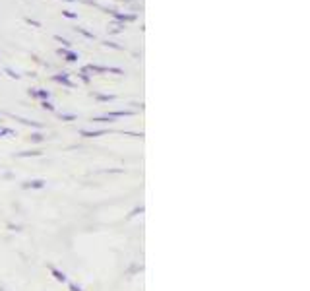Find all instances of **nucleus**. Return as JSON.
I'll list each match as a JSON object with an SVG mask.
<instances>
[{
	"mask_svg": "<svg viewBox=\"0 0 310 291\" xmlns=\"http://www.w3.org/2000/svg\"><path fill=\"white\" fill-rule=\"evenodd\" d=\"M23 188H45V181L43 179H37V181H27L21 185Z\"/></svg>",
	"mask_w": 310,
	"mask_h": 291,
	"instance_id": "nucleus-1",
	"label": "nucleus"
},
{
	"mask_svg": "<svg viewBox=\"0 0 310 291\" xmlns=\"http://www.w3.org/2000/svg\"><path fill=\"white\" fill-rule=\"evenodd\" d=\"M51 272H52V276H54V278H56V280H58V281H66V280H68L64 272L56 270V268H52V266H51Z\"/></svg>",
	"mask_w": 310,
	"mask_h": 291,
	"instance_id": "nucleus-2",
	"label": "nucleus"
},
{
	"mask_svg": "<svg viewBox=\"0 0 310 291\" xmlns=\"http://www.w3.org/2000/svg\"><path fill=\"white\" fill-rule=\"evenodd\" d=\"M105 130H95V132H89V130H82V136L85 138H95V136H103Z\"/></svg>",
	"mask_w": 310,
	"mask_h": 291,
	"instance_id": "nucleus-3",
	"label": "nucleus"
},
{
	"mask_svg": "<svg viewBox=\"0 0 310 291\" xmlns=\"http://www.w3.org/2000/svg\"><path fill=\"white\" fill-rule=\"evenodd\" d=\"M54 80H56V82L66 83V85H68V88H72V85H74V83L70 82V80H68V78H66V76H54Z\"/></svg>",
	"mask_w": 310,
	"mask_h": 291,
	"instance_id": "nucleus-4",
	"label": "nucleus"
},
{
	"mask_svg": "<svg viewBox=\"0 0 310 291\" xmlns=\"http://www.w3.org/2000/svg\"><path fill=\"white\" fill-rule=\"evenodd\" d=\"M29 156H41V152H21L18 157H29Z\"/></svg>",
	"mask_w": 310,
	"mask_h": 291,
	"instance_id": "nucleus-5",
	"label": "nucleus"
},
{
	"mask_svg": "<svg viewBox=\"0 0 310 291\" xmlns=\"http://www.w3.org/2000/svg\"><path fill=\"white\" fill-rule=\"evenodd\" d=\"M64 54H66V61H70V63L78 61V54L76 52H64Z\"/></svg>",
	"mask_w": 310,
	"mask_h": 291,
	"instance_id": "nucleus-6",
	"label": "nucleus"
},
{
	"mask_svg": "<svg viewBox=\"0 0 310 291\" xmlns=\"http://www.w3.org/2000/svg\"><path fill=\"white\" fill-rule=\"evenodd\" d=\"M31 140H33V142H43L45 138H43V134H33L31 136Z\"/></svg>",
	"mask_w": 310,
	"mask_h": 291,
	"instance_id": "nucleus-7",
	"label": "nucleus"
},
{
	"mask_svg": "<svg viewBox=\"0 0 310 291\" xmlns=\"http://www.w3.org/2000/svg\"><path fill=\"white\" fill-rule=\"evenodd\" d=\"M99 99L101 101H109V99H113V95H99Z\"/></svg>",
	"mask_w": 310,
	"mask_h": 291,
	"instance_id": "nucleus-8",
	"label": "nucleus"
},
{
	"mask_svg": "<svg viewBox=\"0 0 310 291\" xmlns=\"http://www.w3.org/2000/svg\"><path fill=\"white\" fill-rule=\"evenodd\" d=\"M70 289H72V291H82V287H80V285H76V283H70Z\"/></svg>",
	"mask_w": 310,
	"mask_h": 291,
	"instance_id": "nucleus-9",
	"label": "nucleus"
},
{
	"mask_svg": "<svg viewBox=\"0 0 310 291\" xmlns=\"http://www.w3.org/2000/svg\"><path fill=\"white\" fill-rule=\"evenodd\" d=\"M62 119H64V121H72L74 114H62Z\"/></svg>",
	"mask_w": 310,
	"mask_h": 291,
	"instance_id": "nucleus-10",
	"label": "nucleus"
},
{
	"mask_svg": "<svg viewBox=\"0 0 310 291\" xmlns=\"http://www.w3.org/2000/svg\"><path fill=\"white\" fill-rule=\"evenodd\" d=\"M64 16L66 18H76V14H72V12H64Z\"/></svg>",
	"mask_w": 310,
	"mask_h": 291,
	"instance_id": "nucleus-11",
	"label": "nucleus"
},
{
	"mask_svg": "<svg viewBox=\"0 0 310 291\" xmlns=\"http://www.w3.org/2000/svg\"><path fill=\"white\" fill-rule=\"evenodd\" d=\"M43 107H45V109H49V111H52V105H51V103H47V101L43 103Z\"/></svg>",
	"mask_w": 310,
	"mask_h": 291,
	"instance_id": "nucleus-12",
	"label": "nucleus"
},
{
	"mask_svg": "<svg viewBox=\"0 0 310 291\" xmlns=\"http://www.w3.org/2000/svg\"><path fill=\"white\" fill-rule=\"evenodd\" d=\"M120 2H132V0H120Z\"/></svg>",
	"mask_w": 310,
	"mask_h": 291,
	"instance_id": "nucleus-13",
	"label": "nucleus"
},
{
	"mask_svg": "<svg viewBox=\"0 0 310 291\" xmlns=\"http://www.w3.org/2000/svg\"><path fill=\"white\" fill-rule=\"evenodd\" d=\"M68 2H74V0H68Z\"/></svg>",
	"mask_w": 310,
	"mask_h": 291,
	"instance_id": "nucleus-14",
	"label": "nucleus"
},
{
	"mask_svg": "<svg viewBox=\"0 0 310 291\" xmlns=\"http://www.w3.org/2000/svg\"><path fill=\"white\" fill-rule=\"evenodd\" d=\"M0 134H2V132H0Z\"/></svg>",
	"mask_w": 310,
	"mask_h": 291,
	"instance_id": "nucleus-15",
	"label": "nucleus"
}]
</instances>
